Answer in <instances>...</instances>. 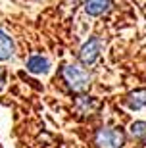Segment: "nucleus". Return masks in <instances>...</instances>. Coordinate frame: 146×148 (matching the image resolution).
Instances as JSON below:
<instances>
[{"instance_id":"6e6552de","label":"nucleus","mask_w":146,"mask_h":148,"mask_svg":"<svg viewBox=\"0 0 146 148\" xmlns=\"http://www.w3.org/2000/svg\"><path fill=\"white\" fill-rule=\"evenodd\" d=\"M98 108V100L90 98V96H81V98H77V110L81 112V114H90Z\"/></svg>"},{"instance_id":"7ed1b4c3","label":"nucleus","mask_w":146,"mask_h":148,"mask_svg":"<svg viewBox=\"0 0 146 148\" xmlns=\"http://www.w3.org/2000/svg\"><path fill=\"white\" fill-rule=\"evenodd\" d=\"M100 52H102V38L92 37L81 46V50H79V60H81L83 66H92L98 60Z\"/></svg>"},{"instance_id":"39448f33","label":"nucleus","mask_w":146,"mask_h":148,"mask_svg":"<svg viewBox=\"0 0 146 148\" xmlns=\"http://www.w3.org/2000/svg\"><path fill=\"white\" fill-rule=\"evenodd\" d=\"M50 69V62L46 58H42L40 54H33L27 60V71L35 73V75H42Z\"/></svg>"},{"instance_id":"9d476101","label":"nucleus","mask_w":146,"mask_h":148,"mask_svg":"<svg viewBox=\"0 0 146 148\" xmlns=\"http://www.w3.org/2000/svg\"><path fill=\"white\" fill-rule=\"evenodd\" d=\"M4 83H6V71L0 67V90L4 88Z\"/></svg>"},{"instance_id":"1a4fd4ad","label":"nucleus","mask_w":146,"mask_h":148,"mask_svg":"<svg viewBox=\"0 0 146 148\" xmlns=\"http://www.w3.org/2000/svg\"><path fill=\"white\" fill-rule=\"evenodd\" d=\"M131 135L135 138H146V121H135V123H131Z\"/></svg>"},{"instance_id":"f257e3e1","label":"nucleus","mask_w":146,"mask_h":148,"mask_svg":"<svg viewBox=\"0 0 146 148\" xmlns=\"http://www.w3.org/2000/svg\"><path fill=\"white\" fill-rule=\"evenodd\" d=\"M62 77H64V81L67 83V87L73 92H85L90 87V75H88V71L83 69L81 66H75V64H69V66L62 67Z\"/></svg>"},{"instance_id":"423d86ee","label":"nucleus","mask_w":146,"mask_h":148,"mask_svg":"<svg viewBox=\"0 0 146 148\" xmlns=\"http://www.w3.org/2000/svg\"><path fill=\"white\" fill-rule=\"evenodd\" d=\"M112 8V0H87L85 2V12L88 16H104Z\"/></svg>"},{"instance_id":"20e7f679","label":"nucleus","mask_w":146,"mask_h":148,"mask_svg":"<svg viewBox=\"0 0 146 148\" xmlns=\"http://www.w3.org/2000/svg\"><path fill=\"white\" fill-rule=\"evenodd\" d=\"M125 106L135 112L141 108H146V88H136V90L129 92L125 98Z\"/></svg>"},{"instance_id":"f03ea898","label":"nucleus","mask_w":146,"mask_h":148,"mask_svg":"<svg viewBox=\"0 0 146 148\" xmlns=\"http://www.w3.org/2000/svg\"><path fill=\"white\" fill-rule=\"evenodd\" d=\"M96 148H123L125 144V133L117 127H102L94 135Z\"/></svg>"},{"instance_id":"0eeeda50","label":"nucleus","mask_w":146,"mask_h":148,"mask_svg":"<svg viewBox=\"0 0 146 148\" xmlns=\"http://www.w3.org/2000/svg\"><path fill=\"white\" fill-rule=\"evenodd\" d=\"M12 54H14V42L4 31H0V62L10 60Z\"/></svg>"}]
</instances>
